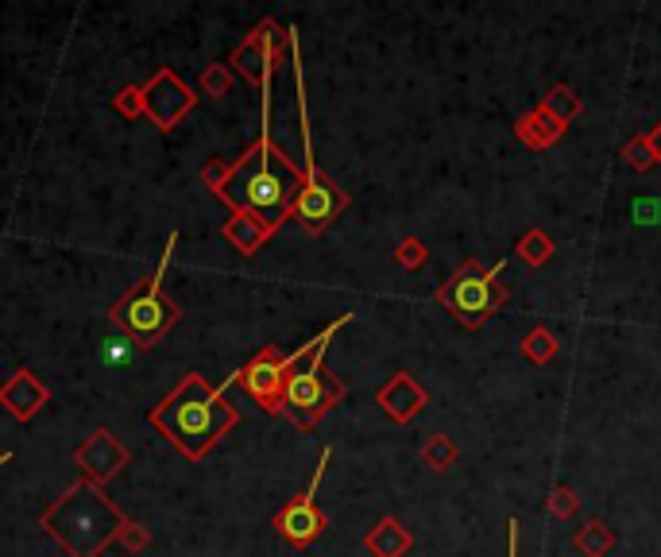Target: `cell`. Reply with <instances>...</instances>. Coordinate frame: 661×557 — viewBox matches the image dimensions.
Wrapping results in <instances>:
<instances>
[{"label":"cell","instance_id":"obj_1","mask_svg":"<svg viewBox=\"0 0 661 557\" xmlns=\"http://www.w3.org/2000/svg\"><path fill=\"white\" fill-rule=\"evenodd\" d=\"M298 190H302L298 171L290 167L287 159H283V151L271 144L267 136H263V140L236 163V171L217 186L221 198H229L240 213L263 221L267 229H275V225L283 221V213L294 206Z\"/></svg>","mask_w":661,"mask_h":557},{"label":"cell","instance_id":"obj_2","mask_svg":"<svg viewBox=\"0 0 661 557\" xmlns=\"http://www.w3.org/2000/svg\"><path fill=\"white\" fill-rule=\"evenodd\" d=\"M155 426L186 453V457H205L213 441L229 426H236V411L225 403V387L209 391L198 376L182 383L171 399L155 411Z\"/></svg>","mask_w":661,"mask_h":557},{"label":"cell","instance_id":"obj_3","mask_svg":"<svg viewBox=\"0 0 661 557\" xmlns=\"http://www.w3.org/2000/svg\"><path fill=\"white\" fill-rule=\"evenodd\" d=\"M47 527H51V534H58L78 557H89L116 527H120V515H116L113 507L97 496L93 488H86V511H78V496L70 492V496L62 499L55 511L47 515Z\"/></svg>","mask_w":661,"mask_h":557},{"label":"cell","instance_id":"obj_4","mask_svg":"<svg viewBox=\"0 0 661 557\" xmlns=\"http://www.w3.org/2000/svg\"><path fill=\"white\" fill-rule=\"evenodd\" d=\"M352 322V314L348 318H337V322L329 325L325 333H321V345H317V352L298 368V372H290V380H287V391H283V407L287 411L298 414V422H317L321 414L329 411L337 399H341V383L333 380L325 368H321V352H325V345L333 341V333L341 329V325Z\"/></svg>","mask_w":661,"mask_h":557},{"label":"cell","instance_id":"obj_5","mask_svg":"<svg viewBox=\"0 0 661 557\" xmlns=\"http://www.w3.org/2000/svg\"><path fill=\"white\" fill-rule=\"evenodd\" d=\"M499 275H503V264H495L491 271L460 267L457 279L441 291V302H445L464 325H480L491 310L499 306V291H495V279H499Z\"/></svg>","mask_w":661,"mask_h":557},{"label":"cell","instance_id":"obj_6","mask_svg":"<svg viewBox=\"0 0 661 557\" xmlns=\"http://www.w3.org/2000/svg\"><path fill=\"white\" fill-rule=\"evenodd\" d=\"M317 345H321V337L310 341L306 349L290 352L287 360H279L275 352H259L248 368H240L236 380L244 383V391H248L256 403H263L267 411H279V407H283V391H287V380H290V368H298L310 352H317Z\"/></svg>","mask_w":661,"mask_h":557},{"label":"cell","instance_id":"obj_7","mask_svg":"<svg viewBox=\"0 0 661 557\" xmlns=\"http://www.w3.org/2000/svg\"><path fill=\"white\" fill-rule=\"evenodd\" d=\"M116 318H120V325H124L140 345H155V337L178 318V310L159 294V279H151L147 291L132 294V298H124V302L116 306Z\"/></svg>","mask_w":661,"mask_h":557},{"label":"cell","instance_id":"obj_8","mask_svg":"<svg viewBox=\"0 0 661 557\" xmlns=\"http://www.w3.org/2000/svg\"><path fill=\"white\" fill-rule=\"evenodd\" d=\"M345 206H348V194H341L329 178L317 175V163L310 159L306 182H302V190H298V198H294V206H290V217H298L310 233H321Z\"/></svg>","mask_w":661,"mask_h":557},{"label":"cell","instance_id":"obj_9","mask_svg":"<svg viewBox=\"0 0 661 557\" xmlns=\"http://www.w3.org/2000/svg\"><path fill=\"white\" fill-rule=\"evenodd\" d=\"M329 449L321 453V465H317L314 480H310V488L302 492V496L290 503L287 511L275 519V527H279V534L287 538V542H294V546H306V542H314L317 534L325 530V519H321V511L314 507V496H317V484H321V472H325V465H329Z\"/></svg>","mask_w":661,"mask_h":557},{"label":"cell","instance_id":"obj_10","mask_svg":"<svg viewBox=\"0 0 661 557\" xmlns=\"http://www.w3.org/2000/svg\"><path fill=\"white\" fill-rule=\"evenodd\" d=\"M375 399H379V407L391 414L395 422H406V418H414V414L426 407V391H422L418 383L410 380L406 372H399V376L387 383V387H383Z\"/></svg>","mask_w":661,"mask_h":557},{"label":"cell","instance_id":"obj_11","mask_svg":"<svg viewBox=\"0 0 661 557\" xmlns=\"http://www.w3.org/2000/svg\"><path fill=\"white\" fill-rule=\"evenodd\" d=\"M190 109V93L174 82L171 74H159L155 86L147 89V113L159 120L163 128H171L174 117H182Z\"/></svg>","mask_w":661,"mask_h":557},{"label":"cell","instance_id":"obj_12","mask_svg":"<svg viewBox=\"0 0 661 557\" xmlns=\"http://www.w3.org/2000/svg\"><path fill=\"white\" fill-rule=\"evenodd\" d=\"M368 550L375 557H403L410 550V534H406L395 519H383L375 523V530L368 534Z\"/></svg>","mask_w":661,"mask_h":557},{"label":"cell","instance_id":"obj_13","mask_svg":"<svg viewBox=\"0 0 661 557\" xmlns=\"http://www.w3.org/2000/svg\"><path fill=\"white\" fill-rule=\"evenodd\" d=\"M267 233H271V229H267L263 221H256V217H248V213H236L229 221V229H225V236H229L240 252H256L259 244L267 240Z\"/></svg>","mask_w":661,"mask_h":557},{"label":"cell","instance_id":"obj_14","mask_svg":"<svg viewBox=\"0 0 661 557\" xmlns=\"http://www.w3.org/2000/svg\"><path fill=\"white\" fill-rule=\"evenodd\" d=\"M236 62H240V70H244V74H248L252 82H256V78H263V74H267V55H263V35H259V39H252V43H248V47H244V51L236 55Z\"/></svg>","mask_w":661,"mask_h":557},{"label":"cell","instance_id":"obj_15","mask_svg":"<svg viewBox=\"0 0 661 557\" xmlns=\"http://www.w3.org/2000/svg\"><path fill=\"white\" fill-rule=\"evenodd\" d=\"M132 356H136V349H132V341H128V337H109V341L101 345V360H105L109 368H124V364H132Z\"/></svg>","mask_w":661,"mask_h":557},{"label":"cell","instance_id":"obj_16","mask_svg":"<svg viewBox=\"0 0 661 557\" xmlns=\"http://www.w3.org/2000/svg\"><path fill=\"white\" fill-rule=\"evenodd\" d=\"M553 352V341H549V333L546 329H534L530 337H526V356L530 360H542V356H549Z\"/></svg>","mask_w":661,"mask_h":557},{"label":"cell","instance_id":"obj_17","mask_svg":"<svg viewBox=\"0 0 661 557\" xmlns=\"http://www.w3.org/2000/svg\"><path fill=\"white\" fill-rule=\"evenodd\" d=\"M522 256H526V260H546L549 256L546 240H542V236H526V240H522Z\"/></svg>","mask_w":661,"mask_h":557},{"label":"cell","instance_id":"obj_18","mask_svg":"<svg viewBox=\"0 0 661 557\" xmlns=\"http://www.w3.org/2000/svg\"><path fill=\"white\" fill-rule=\"evenodd\" d=\"M654 209L661 213V206H654V202H638V206H634V213H638V221H654V217H650Z\"/></svg>","mask_w":661,"mask_h":557},{"label":"cell","instance_id":"obj_19","mask_svg":"<svg viewBox=\"0 0 661 557\" xmlns=\"http://www.w3.org/2000/svg\"><path fill=\"white\" fill-rule=\"evenodd\" d=\"M406 252H403V260L406 264H418V260H422V252H418V244H403Z\"/></svg>","mask_w":661,"mask_h":557},{"label":"cell","instance_id":"obj_20","mask_svg":"<svg viewBox=\"0 0 661 557\" xmlns=\"http://www.w3.org/2000/svg\"><path fill=\"white\" fill-rule=\"evenodd\" d=\"M515 542H518V523H511V557H515Z\"/></svg>","mask_w":661,"mask_h":557},{"label":"cell","instance_id":"obj_21","mask_svg":"<svg viewBox=\"0 0 661 557\" xmlns=\"http://www.w3.org/2000/svg\"><path fill=\"white\" fill-rule=\"evenodd\" d=\"M654 151H658V159H661V128L654 132Z\"/></svg>","mask_w":661,"mask_h":557}]
</instances>
